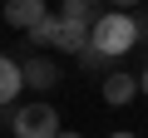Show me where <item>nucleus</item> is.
Instances as JSON below:
<instances>
[{"label":"nucleus","instance_id":"nucleus-1","mask_svg":"<svg viewBox=\"0 0 148 138\" xmlns=\"http://www.w3.org/2000/svg\"><path fill=\"white\" fill-rule=\"evenodd\" d=\"M89 44L114 64V59H123L133 44H138V35H133V15L128 10H104L94 25H89Z\"/></svg>","mask_w":148,"mask_h":138},{"label":"nucleus","instance_id":"nucleus-2","mask_svg":"<svg viewBox=\"0 0 148 138\" xmlns=\"http://www.w3.org/2000/svg\"><path fill=\"white\" fill-rule=\"evenodd\" d=\"M10 133H15V138H54V133H59L54 104H45V99L15 104V109H10Z\"/></svg>","mask_w":148,"mask_h":138},{"label":"nucleus","instance_id":"nucleus-3","mask_svg":"<svg viewBox=\"0 0 148 138\" xmlns=\"http://www.w3.org/2000/svg\"><path fill=\"white\" fill-rule=\"evenodd\" d=\"M20 79L30 84V89H40V94H49L54 84H59V64L45 54V49H35V54H25L20 59Z\"/></svg>","mask_w":148,"mask_h":138},{"label":"nucleus","instance_id":"nucleus-4","mask_svg":"<svg viewBox=\"0 0 148 138\" xmlns=\"http://www.w3.org/2000/svg\"><path fill=\"white\" fill-rule=\"evenodd\" d=\"M133 99H138V74L109 69V74H104V104H109V109H128Z\"/></svg>","mask_w":148,"mask_h":138},{"label":"nucleus","instance_id":"nucleus-5","mask_svg":"<svg viewBox=\"0 0 148 138\" xmlns=\"http://www.w3.org/2000/svg\"><path fill=\"white\" fill-rule=\"evenodd\" d=\"M45 15H49V0H5V25L10 30H30Z\"/></svg>","mask_w":148,"mask_h":138},{"label":"nucleus","instance_id":"nucleus-6","mask_svg":"<svg viewBox=\"0 0 148 138\" xmlns=\"http://www.w3.org/2000/svg\"><path fill=\"white\" fill-rule=\"evenodd\" d=\"M84 44H89V30H84V25H74V20H64V15L54 20V40H49L54 54H79Z\"/></svg>","mask_w":148,"mask_h":138},{"label":"nucleus","instance_id":"nucleus-7","mask_svg":"<svg viewBox=\"0 0 148 138\" xmlns=\"http://www.w3.org/2000/svg\"><path fill=\"white\" fill-rule=\"evenodd\" d=\"M20 94H25V79H20V59H15V54H0V109L20 104Z\"/></svg>","mask_w":148,"mask_h":138},{"label":"nucleus","instance_id":"nucleus-8","mask_svg":"<svg viewBox=\"0 0 148 138\" xmlns=\"http://www.w3.org/2000/svg\"><path fill=\"white\" fill-rule=\"evenodd\" d=\"M59 15L89 30V25H94V20L104 15V0H59Z\"/></svg>","mask_w":148,"mask_h":138},{"label":"nucleus","instance_id":"nucleus-9","mask_svg":"<svg viewBox=\"0 0 148 138\" xmlns=\"http://www.w3.org/2000/svg\"><path fill=\"white\" fill-rule=\"evenodd\" d=\"M54 20H59V15L49 10L45 20H35V25L25 30V40H30V49H45V54H49V40H54Z\"/></svg>","mask_w":148,"mask_h":138},{"label":"nucleus","instance_id":"nucleus-10","mask_svg":"<svg viewBox=\"0 0 148 138\" xmlns=\"http://www.w3.org/2000/svg\"><path fill=\"white\" fill-rule=\"evenodd\" d=\"M74 59H79V64L89 69V74H109V59H104V54H99L94 44H84V49H79V54H74Z\"/></svg>","mask_w":148,"mask_h":138},{"label":"nucleus","instance_id":"nucleus-11","mask_svg":"<svg viewBox=\"0 0 148 138\" xmlns=\"http://www.w3.org/2000/svg\"><path fill=\"white\" fill-rule=\"evenodd\" d=\"M143 0H104V10H138Z\"/></svg>","mask_w":148,"mask_h":138},{"label":"nucleus","instance_id":"nucleus-12","mask_svg":"<svg viewBox=\"0 0 148 138\" xmlns=\"http://www.w3.org/2000/svg\"><path fill=\"white\" fill-rule=\"evenodd\" d=\"M138 94L148 99V69H143V74H138Z\"/></svg>","mask_w":148,"mask_h":138},{"label":"nucleus","instance_id":"nucleus-13","mask_svg":"<svg viewBox=\"0 0 148 138\" xmlns=\"http://www.w3.org/2000/svg\"><path fill=\"white\" fill-rule=\"evenodd\" d=\"M54 138H84V133H74V128H69V133H64V128H59V133H54Z\"/></svg>","mask_w":148,"mask_h":138},{"label":"nucleus","instance_id":"nucleus-14","mask_svg":"<svg viewBox=\"0 0 148 138\" xmlns=\"http://www.w3.org/2000/svg\"><path fill=\"white\" fill-rule=\"evenodd\" d=\"M109 138H138V133H128V128H119V133H109Z\"/></svg>","mask_w":148,"mask_h":138}]
</instances>
